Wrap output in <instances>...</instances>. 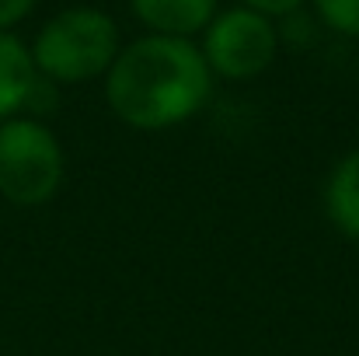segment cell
Here are the masks:
<instances>
[{
	"label": "cell",
	"mask_w": 359,
	"mask_h": 356,
	"mask_svg": "<svg viewBox=\"0 0 359 356\" xmlns=\"http://www.w3.org/2000/svg\"><path fill=\"white\" fill-rule=\"evenodd\" d=\"M213 95V70L189 39L147 35L119 49L105 74L109 109L133 129H171Z\"/></svg>",
	"instance_id": "obj_1"
},
{
	"label": "cell",
	"mask_w": 359,
	"mask_h": 356,
	"mask_svg": "<svg viewBox=\"0 0 359 356\" xmlns=\"http://www.w3.org/2000/svg\"><path fill=\"white\" fill-rule=\"evenodd\" d=\"M119 56V28L105 11L70 7L49 18L32 46V63L39 77L53 84H84L102 74Z\"/></svg>",
	"instance_id": "obj_2"
},
{
	"label": "cell",
	"mask_w": 359,
	"mask_h": 356,
	"mask_svg": "<svg viewBox=\"0 0 359 356\" xmlns=\"http://www.w3.org/2000/svg\"><path fill=\"white\" fill-rule=\"evenodd\" d=\"M67 157L39 119L0 122V196L14 206H42L63 185Z\"/></svg>",
	"instance_id": "obj_3"
},
{
	"label": "cell",
	"mask_w": 359,
	"mask_h": 356,
	"mask_svg": "<svg viewBox=\"0 0 359 356\" xmlns=\"http://www.w3.org/2000/svg\"><path fill=\"white\" fill-rule=\"evenodd\" d=\"M279 53V32L272 18L251 11V7H234L217 14L206 25L203 39V56L213 77L224 81H251L272 67Z\"/></svg>",
	"instance_id": "obj_4"
},
{
	"label": "cell",
	"mask_w": 359,
	"mask_h": 356,
	"mask_svg": "<svg viewBox=\"0 0 359 356\" xmlns=\"http://www.w3.org/2000/svg\"><path fill=\"white\" fill-rule=\"evenodd\" d=\"M129 7L154 35L171 39L206 32V25L217 18V0H129Z\"/></svg>",
	"instance_id": "obj_5"
},
{
	"label": "cell",
	"mask_w": 359,
	"mask_h": 356,
	"mask_svg": "<svg viewBox=\"0 0 359 356\" xmlns=\"http://www.w3.org/2000/svg\"><path fill=\"white\" fill-rule=\"evenodd\" d=\"M39 70L32 63V49L21 46L11 32H0V122L14 119V112L28 109Z\"/></svg>",
	"instance_id": "obj_6"
},
{
	"label": "cell",
	"mask_w": 359,
	"mask_h": 356,
	"mask_svg": "<svg viewBox=\"0 0 359 356\" xmlns=\"http://www.w3.org/2000/svg\"><path fill=\"white\" fill-rule=\"evenodd\" d=\"M325 213L339 235L359 241V147L332 168L325 182Z\"/></svg>",
	"instance_id": "obj_7"
},
{
	"label": "cell",
	"mask_w": 359,
	"mask_h": 356,
	"mask_svg": "<svg viewBox=\"0 0 359 356\" xmlns=\"http://www.w3.org/2000/svg\"><path fill=\"white\" fill-rule=\"evenodd\" d=\"M314 7L332 32L359 39V0H314Z\"/></svg>",
	"instance_id": "obj_8"
},
{
	"label": "cell",
	"mask_w": 359,
	"mask_h": 356,
	"mask_svg": "<svg viewBox=\"0 0 359 356\" xmlns=\"http://www.w3.org/2000/svg\"><path fill=\"white\" fill-rule=\"evenodd\" d=\"M300 4H304V0H244V7H251V11H258V14H265V18H286V14H293Z\"/></svg>",
	"instance_id": "obj_9"
},
{
	"label": "cell",
	"mask_w": 359,
	"mask_h": 356,
	"mask_svg": "<svg viewBox=\"0 0 359 356\" xmlns=\"http://www.w3.org/2000/svg\"><path fill=\"white\" fill-rule=\"evenodd\" d=\"M35 7V0H0V32L14 21H21L28 11Z\"/></svg>",
	"instance_id": "obj_10"
}]
</instances>
